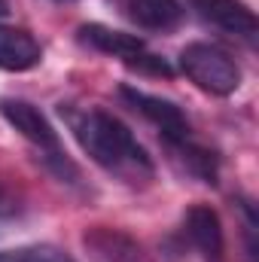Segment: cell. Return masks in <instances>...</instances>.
Returning a JSON list of instances; mask_svg holds the SVG:
<instances>
[{
  "label": "cell",
  "instance_id": "cell-7",
  "mask_svg": "<svg viewBox=\"0 0 259 262\" xmlns=\"http://www.w3.org/2000/svg\"><path fill=\"white\" fill-rule=\"evenodd\" d=\"M183 235L189 238L195 250L207 262H217L223 253V226L213 207L207 204H192L183 216Z\"/></svg>",
  "mask_w": 259,
  "mask_h": 262
},
{
  "label": "cell",
  "instance_id": "cell-9",
  "mask_svg": "<svg viewBox=\"0 0 259 262\" xmlns=\"http://www.w3.org/2000/svg\"><path fill=\"white\" fill-rule=\"evenodd\" d=\"M40 58H43L40 43H37L28 31L0 25V70L21 73V70L37 67Z\"/></svg>",
  "mask_w": 259,
  "mask_h": 262
},
{
  "label": "cell",
  "instance_id": "cell-13",
  "mask_svg": "<svg viewBox=\"0 0 259 262\" xmlns=\"http://www.w3.org/2000/svg\"><path fill=\"white\" fill-rule=\"evenodd\" d=\"M18 210V204H15V195L3 186V180H0V216H9V213H15Z\"/></svg>",
  "mask_w": 259,
  "mask_h": 262
},
{
  "label": "cell",
  "instance_id": "cell-10",
  "mask_svg": "<svg viewBox=\"0 0 259 262\" xmlns=\"http://www.w3.org/2000/svg\"><path fill=\"white\" fill-rule=\"evenodd\" d=\"M79 43L98 49V52H107V55H116V58H128L134 52L143 49V40L137 34H125V31H113L107 25H82L79 28Z\"/></svg>",
  "mask_w": 259,
  "mask_h": 262
},
{
  "label": "cell",
  "instance_id": "cell-14",
  "mask_svg": "<svg viewBox=\"0 0 259 262\" xmlns=\"http://www.w3.org/2000/svg\"><path fill=\"white\" fill-rule=\"evenodd\" d=\"M9 12V0H0V15H6Z\"/></svg>",
  "mask_w": 259,
  "mask_h": 262
},
{
  "label": "cell",
  "instance_id": "cell-3",
  "mask_svg": "<svg viewBox=\"0 0 259 262\" xmlns=\"http://www.w3.org/2000/svg\"><path fill=\"white\" fill-rule=\"evenodd\" d=\"M0 116L18 131L25 140H31L34 146H40V149L46 152V159L58 168L61 177H64V174H76L73 165L67 162L61 143H58V131L52 128V122H49L34 104L18 101V98H3V101H0Z\"/></svg>",
  "mask_w": 259,
  "mask_h": 262
},
{
  "label": "cell",
  "instance_id": "cell-1",
  "mask_svg": "<svg viewBox=\"0 0 259 262\" xmlns=\"http://www.w3.org/2000/svg\"><path fill=\"white\" fill-rule=\"evenodd\" d=\"M58 110L64 116L67 128L73 131L76 143L104 171H110L128 183H143L156 174L149 152L137 143L128 125L119 122L113 113H107L101 107H76V104H61Z\"/></svg>",
  "mask_w": 259,
  "mask_h": 262
},
{
  "label": "cell",
  "instance_id": "cell-8",
  "mask_svg": "<svg viewBox=\"0 0 259 262\" xmlns=\"http://www.w3.org/2000/svg\"><path fill=\"white\" fill-rule=\"evenodd\" d=\"M119 12L143 31H171L183 18L180 0H113Z\"/></svg>",
  "mask_w": 259,
  "mask_h": 262
},
{
  "label": "cell",
  "instance_id": "cell-5",
  "mask_svg": "<svg viewBox=\"0 0 259 262\" xmlns=\"http://www.w3.org/2000/svg\"><path fill=\"white\" fill-rule=\"evenodd\" d=\"M186 3L198 18H204L207 25H213L226 34H235L244 40L256 37V15L244 0H186Z\"/></svg>",
  "mask_w": 259,
  "mask_h": 262
},
{
  "label": "cell",
  "instance_id": "cell-4",
  "mask_svg": "<svg viewBox=\"0 0 259 262\" xmlns=\"http://www.w3.org/2000/svg\"><path fill=\"white\" fill-rule=\"evenodd\" d=\"M119 95H122V101L128 104L134 113H140L146 122H153V125L159 128V134L165 137L168 146H180V143L192 140L189 122H186V116L180 113L177 104H171V101H165V98H156V95H149V92H140V89H134V85H122Z\"/></svg>",
  "mask_w": 259,
  "mask_h": 262
},
{
  "label": "cell",
  "instance_id": "cell-2",
  "mask_svg": "<svg viewBox=\"0 0 259 262\" xmlns=\"http://www.w3.org/2000/svg\"><path fill=\"white\" fill-rule=\"evenodd\" d=\"M180 70L189 76L201 92L226 98L232 92H238L241 85V67L235 64V58L213 46V43H189L180 52Z\"/></svg>",
  "mask_w": 259,
  "mask_h": 262
},
{
  "label": "cell",
  "instance_id": "cell-11",
  "mask_svg": "<svg viewBox=\"0 0 259 262\" xmlns=\"http://www.w3.org/2000/svg\"><path fill=\"white\" fill-rule=\"evenodd\" d=\"M0 262H73V256L52 244H31L18 250H0Z\"/></svg>",
  "mask_w": 259,
  "mask_h": 262
},
{
  "label": "cell",
  "instance_id": "cell-12",
  "mask_svg": "<svg viewBox=\"0 0 259 262\" xmlns=\"http://www.w3.org/2000/svg\"><path fill=\"white\" fill-rule=\"evenodd\" d=\"M125 64L131 67V70H140V73H153V76H171L174 70H171V64L165 61V58H159V55H149V52H134V55H128L125 58Z\"/></svg>",
  "mask_w": 259,
  "mask_h": 262
},
{
  "label": "cell",
  "instance_id": "cell-15",
  "mask_svg": "<svg viewBox=\"0 0 259 262\" xmlns=\"http://www.w3.org/2000/svg\"><path fill=\"white\" fill-rule=\"evenodd\" d=\"M58 3H70V0H58Z\"/></svg>",
  "mask_w": 259,
  "mask_h": 262
},
{
  "label": "cell",
  "instance_id": "cell-6",
  "mask_svg": "<svg viewBox=\"0 0 259 262\" xmlns=\"http://www.w3.org/2000/svg\"><path fill=\"white\" fill-rule=\"evenodd\" d=\"M89 262H146L140 244L119 232V229H107V226H95L82 235Z\"/></svg>",
  "mask_w": 259,
  "mask_h": 262
}]
</instances>
